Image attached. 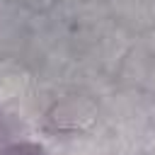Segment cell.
I'll use <instances>...</instances> for the list:
<instances>
[{
	"label": "cell",
	"mask_w": 155,
	"mask_h": 155,
	"mask_svg": "<svg viewBox=\"0 0 155 155\" xmlns=\"http://www.w3.org/2000/svg\"><path fill=\"white\" fill-rule=\"evenodd\" d=\"M0 155H44L39 145H29V143H22V145H10L5 148Z\"/></svg>",
	"instance_id": "cell-1"
}]
</instances>
